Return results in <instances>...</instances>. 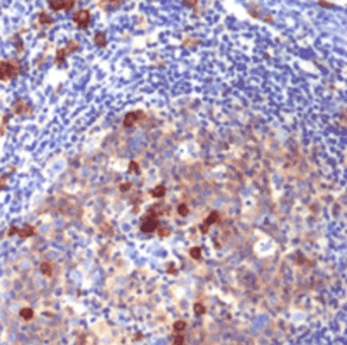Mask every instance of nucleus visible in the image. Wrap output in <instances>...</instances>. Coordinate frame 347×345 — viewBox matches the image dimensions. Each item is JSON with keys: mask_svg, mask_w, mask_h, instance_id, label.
Instances as JSON below:
<instances>
[{"mask_svg": "<svg viewBox=\"0 0 347 345\" xmlns=\"http://www.w3.org/2000/svg\"><path fill=\"white\" fill-rule=\"evenodd\" d=\"M19 73V67L17 63H0V80L15 78Z\"/></svg>", "mask_w": 347, "mask_h": 345, "instance_id": "nucleus-1", "label": "nucleus"}, {"mask_svg": "<svg viewBox=\"0 0 347 345\" xmlns=\"http://www.w3.org/2000/svg\"><path fill=\"white\" fill-rule=\"evenodd\" d=\"M74 21L78 25V27L80 29H86L89 25H90V12L89 10H80L74 15Z\"/></svg>", "mask_w": 347, "mask_h": 345, "instance_id": "nucleus-2", "label": "nucleus"}, {"mask_svg": "<svg viewBox=\"0 0 347 345\" xmlns=\"http://www.w3.org/2000/svg\"><path fill=\"white\" fill-rule=\"evenodd\" d=\"M75 4V0H49V6L52 10L60 11V10H71Z\"/></svg>", "mask_w": 347, "mask_h": 345, "instance_id": "nucleus-3", "label": "nucleus"}, {"mask_svg": "<svg viewBox=\"0 0 347 345\" xmlns=\"http://www.w3.org/2000/svg\"><path fill=\"white\" fill-rule=\"evenodd\" d=\"M158 226H159V223H158V219H157V217L147 216L146 220L142 223L140 230L143 231V232H152L154 230H157V228H158Z\"/></svg>", "mask_w": 347, "mask_h": 345, "instance_id": "nucleus-4", "label": "nucleus"}, {"mask_svg": "<svg viewBox=\"0 0 347 345\" xmlns=\"http://www.w3.org/2000/svg\"><path fill=\"white\" fill-rule=\"evenodd\" d=\"M143 117H144L143 111H132V113H128L125 116L123 125H124L125 128H129V126H132L136 121H139V120H142Z\"/></svg>", "mask_w": 347, "mask_h": 345, "instance_id": "nucleus-5", "label": "nucleus"}, {"mask_svg": "<svg viewBox=\"0 0 347 345\" xmlns=\"http://www.w3.org/2000/svg\"><path fill=\"white\" fill-rule=\"evenodd\" d=\"M12 110H14V113H15V114H19V116H23L26 111H27V113H31V109L29 107V106H26V103L22 99H18L17 102L14 103Z\"/></svg>", "mask_w": 347, "mask_h": 345, "instance_id": "nucleus-6", "label": "nucleus"}, {"mask_svg": "<svg viewBox=\"0 0 347 345\" xmlns=\"http://www.w3.org/2000/svg\"><path fill=\"white\" fill-rule=\"evenodd\" d=\"M94 42H95V45L97 46H105L106 45V35H105V33H102V31H98L97 33V34L94 35Z\"/></svg>", "mask_w": 347, "mask_h": 345, "instance_id": "nucleus-7", "label": "nucleus"}, {"mask_svg": "<svg viewBox=\"0 0 347 345\" xmlns=\"http://www.w3.org/2000/svg\"><path fill=\"white\" fill-rule=\"evenodd\" d=\"M165 193H166V187L163 186V185H158L157 187H154V189L151 190V196L157 197V198L163 197V196H165Z\"/></svg>", "mask_w": 347, "mask_h": 345, "instance_id": "nucleus-8", "label": "nucleus"}, {"mask_svg": "<svg viewBox=\"0 0 347 345\" xmlns=\"http://www.w3.org/2000/svg\"><path fill=\"white\" fill-rule=\"evenodd\" d=\"M218 219H219V213L216 212V211H212V212L210 213V216H208L207 219L204 220L203 224H206V226H211V224H214Z\"/></svg>", "mask_w": 347, "mask_h": 345, "instance_id": "nucleus-9", "label": "nucleus"}, {"mask_svg": "<svg viewBox=\"0 0 347 345\" xmlns=\"http://www.w3.org/2000/svg\"><path fill=\"white\" fill-rule=\"evenodd\" d=\"M33 234H34V228L31 226H26L19 231V235L22 238H29V237H31Z\"/></svg>", "mask_w": 347, "mask_h": 345, "instance_id": "nucleus-10", "label": "nucleus"}, {"mask_svg": "<svg viewBox=\"0 0 347 345\" xmlns=\"http://www.w3.org/2000/svg\"><path fill=\"white\" fill-rule=\"evenodd\" d=\"M65 57H67V52H65V49L57 50V53H56V60H55V63H56L57 65H60L61 63L65 60Z\"/></svg>", "mask_w": 347, "mask_h": 345, "instance_id": "nucleus-11", "label": "nucleus"}, {"mask_svg": "<svg viewBox=\"0 0 347 345\" xmlns=\"http://www.w3.org/2000/svg\"><path fill=\"white\" fill-rule=\"evenodd\" d=\"M38 21H40L41 25H51V23H52V18H51L48 14H45V12H41V14H40Z\"/></svg>", "mask_w": 347, "mask_h": 345, "instance_id": "nucleus-12", "label": "nucleus"}, {"mask_svg": "<svg viewBox=\"0 0 347 345\" xmlns=\"http://www.w3.org/2000/svg\"><path fill=\"white\" fill-rule=\"evenodd\" d=\"M33 314H34V311H33L31 309H23L21 311V317L23 318V319H31L33 318Z\"/></svg>", "mask_w": 347, "mask_h": 345, "instance_id": "nucleus-13", "label": "nucleus"}, {"mask_svg": "<svg viewBox=\"0 0 347 345\" xmlns=\"http://www.w3.org/2000/svg\"><path fill=\"white\" fill-rule=\"evenodd\" d=\"M78 48H79V45H78L76 42H74V41H70V42L67 44V48H65L67 54H68V53H74L75 50H78Z\"/></svg>", "mask_w": 347, "mask_h": 345, "instance_id": "nucleus-14", "label": "nucleus"}, {"mask_svg": "<svg viewBox=\"0 0 347 345\" xmlns=\"http://www.w3.org/2000/svg\"><path fill=\"white\" fill-rule=\"evenodd\" d=\"M41 272H42L44 275H46V276H51L52 275L51 265L48 264V262H42V264H41Z\"/></svg>", "mask_w": 347, "mask_h": 345, "instance_id": "nucleus-15", "label": "nucleus"}, {"mask_svg": "<svg viewBox=\"0 0 347 345\" xmlns=\"http://www.w3.org/2000/svg\"><path fill=\"white\" fill-rule=\"evenodd\" d=\"M193 310H195V313L197 315H203V314L206 313V307L201 305V303H196V305L193 306Z\"/></svg>", "mask_w": 347, "mask_h": 345, "instance_id": "nucleus-16", "label": "nucleus"}, {"mask_svg": "<svg viewBox=\"0 0 347 345\" xmlns=\"http://www.w3.org/2000/svg\"><path fill=\"white\" fill-rule=\"evenodd\" d=\"M189 254H191L192 258L197 260V258H200V256H201V249H200V247H192L191 252H189Z\"/></svg>", "mask_w": 347, "mask_h": 345, "instance_id": "nucleus-17", "label": "nucleus"}, {"mask_svg": "<svg viewBox=\"0 0 347 345\" xmlns=\"http://www.w3.org/2000/svg\"><path fill=\"white\" fill-rule=\"evenodd\" d=\"M185 326H186V324L184 321H176L174 322V325H173V329L176 332H181V330H184L185 329Z\"/></svg>", "mask_w": 347, "mask_h": 345, "instance_id": "nucleus-18", "label": "nucleus"}, {"mask_svg": "<svg viewBox=\"0 0 347 345\" xmlns=\"http://www.w3.org/2000/svg\"><path fill=\"white\" fill-rule=\"evenodd\" d=\"M177 211H178V213H180L181 216H186V215H188V212H189V209H188V207H186V204H180V205H178V208H177Z\"/></svg>", "mask_w": 347, "mask_h": 345, "instance_id": "nucleus-19", "label": "nucleus"}, {"mask_svg": "<svg viewBox=\"0 0 347 345\" xmlns=\"http://www.w3.org/2000/svg\"><path fill=\"white\" fill-rule=\"evenodd\" d=\"M158 234H159V237H161V238H165V237H167V235L170 234V230L167 227H159Z\"/></svg>", "mask_w": 347, "mask_h": 345, "instance_id": "nucleus-20", "label": "nucleus"}, {"mask_svg": "<svg viewBox=\"0 0 347 345\" xmlns=\"http://www.w3.org/2000/svg\"><path fill=\"white\" fill-rule=\"evenodd\" d=\"M129 171H132V172H135V174H137V172H139V166H137V163L136 162H129Z\"/></svg>", "mask_w": 347, "mask_h": 345, "instance_id": "nucleus-21", "label": "nucleus"}, {"mask_svg": "<svg viewBox=\"0 0 347 345\" xmlns=\"http://www.w3.org/2000/svg\"><path fill=\"white\" fill-rule=\"evenodd\" d=\"M184 344V336L178 334L174 337V341H173V345H182Z\"/></svg>", "mask_w": 347, "mask_h": 345, "instance_id": "nucleus-22", "label": "nucleus"}, {"mask_svg": "<svg viewBox=\"0 0 347 345\" xmlns=\"http://www.w3.org/2000/svg\"><path fill=\"white\" fill-rule=\"evenodd\" d=\"M105 3H109L110 6H116V4H118V3H121V0H102L101 4H105Z\"/></svg>", "mask_w": 347, "mask_h": 345, "instance_id": "nucleus-23", "label": "nucleus"}, {"mask_svg": "<svg viewBox=\"0 0 347 345\" xmlns=\"http://www.w3.org/2000/svg\"><path fill=\"white\" fill-rule=\"evenodd\" d=\"M184 4L188 7H195L197 4V0H184Z\"/></svg>", "mask_w": 347, "mask_h": 345, "instance_id": "nucleus-24", "label": "nucleus"}, {"mask_svg": "<svg viewBox=\"0 0 347 345\" xmlns=\"http://www.w3.org/2000/svg\"><path fill=\"white\" fill-rule=\"evenodd\" d=\"M129 187H131V183H129V182H125L124 185L120 186V190H121V192H125V190H128Z\"/></svg>", "mask_w": 347, "mask_h": 345, "instance_id": "nucleus-25", "label": "nucleus"}, {"mask_svg": "<svg viewBox=\"0 0 347 345\" xmlns=\"http://www.w3.org/2000/svg\"><path fill=\"white\" fill-rule=\"evenodd\" d=\"M319 4H320V6H323V7H332L331 3H327V2H324V0H320V2H319Z\"/></svg>", "mask_w": 347, "mask_h": 345, "instance_id": "nucleus-26", "label": "nucleus"}, {"mask_svg": "<svg viewBox=\"0 0 347 345\" xmlns=\"http://www.w3.org/2000/svg\"><path fill=\"white\" fill-rule=\"evenodd\" d=\"M169 273H174V268H173V266H170V269H169Z\"/></svg>", "mask_w": 347, "mask_h": 345, "instance_id": "nucleus-27", "label": "nucleus"}]
</instances>
